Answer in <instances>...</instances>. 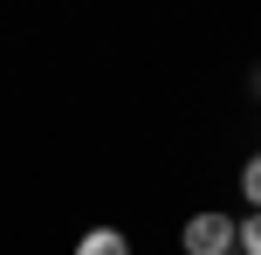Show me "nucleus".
<instances>
[{
	"label": "nucleus",
	"mask_w": 261,
	"mask_h": 255,
	"mask_svg": "<svg viewBox=\"0 0 261 255\" xmlns=\"http://www.w3.org/2000/svg\"><path fill=\"white\" fill-rule=\"evenodd\" d=\"M179 248L186 255H234L241 248V221H227L220 207H199V214L179 228Z\"/></svg>",
	"instance_id": "f257e3e1"
},
{
	"label": "nucleus",
	"mask_w": 261,
	"mask_h": 255,
	"mask_svg": "<svg viewBox=\"0 0 261 255\" xmlns=\"http://www.w3.org/2000/svg\"><path fill=\"white\" fill-rule=\"evenodd\" d=\"M76 255H130V235L124 228H90L76 242Z\"/></svg>",
	"instance_id": "f03ea898"
},
{
	"label": "nucleus",
	"mask_w": 261,
	"mask_h": 255,
	"mask_svg": "<svg viewBox=\"0 0 261 255\" xmlns=\"http://www.w3.org/2000/svg\"><path fill=\"white\" fill-rule=\"evenodd\" d=\"M241 193H248V214H261V152L241 166Z\"/></svg>",
	"instance_id": "7ed1b4c3"
},
{
	"label": "nucleus",
	"mask_w": 261,
	"mask_h": 255,
	"mask_svg": "<svg viewBox=\"0 0 261 255\" xmlns=\"http://www.w3.org/2000/svg\"><path fill=\"white\" fill-rule=\"evenodd\" d=\"M241 255H261V214L241 221Z\"/></svg>",
	"instance_id": "20e7f679"
}]
</instances>
